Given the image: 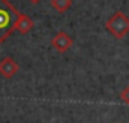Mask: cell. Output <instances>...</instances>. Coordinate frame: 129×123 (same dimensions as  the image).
<instances>
[{
	"instance_id": "obj_1",
	"label": "cell",
	"mask_w": 129,
	"mask_h": 123,
	"mask_svg": "<svg viewBox=\"0 0 129 123\" xmlns=\"http://www.w3.org/2000/svg\"><path fill=\"white\" fill-rule=\"evenodd\" d=\"M20 11L8 0H0V41L3 42L15 32V23Z\"/></svg>"
},
{
	"instance_id": "obj_2",
	"label": "cell",
	"mask_w": 129,
	"mask_h": 123,
	"mask_svg": "<svg viewBox=\"0 0 129 123\" xmlns=\"http://www.w3.org/2000/svg\"><path fill=\"white\" fill-rule=\"evenodd\" d=\"M105 29L116 39H123L129 33V17L122 11L114 12L105 23Z\"/></svg>"
},
{
	"instance_id": "obj_3",
	"label": "cell",
	"mask_w": 129,
	"mask_h": 123,
	"mask_svg": "<svg viewBox=\"0 0 129 123\" xmlns=\"http://www.w3.org/2000/svg\"><path fill=\"white\" fill-rule=\"evenodd\" d=\"M74 45V39L66 33V32H57L54 35V38L51 39V47L57 51V53H66L68 50H71V47Z\"/></svg>"
},
{
	"instance_id": "obj_4",
	"label": "cell",
	"mask_w": 129,
	"mask_h": 123,
	"mask_svg": "<svg viewBox=\"0 0 129 123\" xmlns=\"http://www.w3.org/2000/svg\"><path fill=\"white\" fill-rule=\"evenodd\" d=\"M18 69H20L18 63L11 57H5L0 61V75L5 78H12L18 72Z\"/></svg>"
},
{
	"instance_id": "obj_5",
	"label": "cell",
	"mask_w": 129,
	"mask_h": 123,
	"mask_svg": "<svg viewBox=\"0 0 129 123\" xmlns=\"http://www.w3.org/2000/svg\"><path fill=\"white\" fill-rule=\"evenodd\" d=\"M32 29H33V20L29 15L20 12L18 18H17V23H15V30L20 32L21 35H27Z\"/></svg>"
},
{
	"instance_id": "obj_6",
	"label": "cell",
	"mask_w": 129,
	"mask_h": 123,
	"mask_svg": "<svg viewBox=\"0 0 129 123\" xmlns=\"http://www.w3.org/2000/svg\"><path fill=\"white\" fill-rule=\"evenodd\" d=\"M51 6L54 11L63 14L72 6V0H51Z\"/></svg>"
},
{
	"instance_id": "obj_7",
	"label": "cell",
	"mask_w": 129,
	"mask_h": 123,
	"mask_svg": "<svg viewBox=\"0 0 129 123\" xmlns=\"http://www.w3.org/2000/svg\"><path fill=\"white\" fill-rule=\"evenodd\" d=\"M120 99H122V101H123V102L129 107V84L123 89V90H122V93H120Z\"/></svg>"
},
{
	"instance_id": "obj_8",
	"label": "cell",
	"mask_w": 129,
	"mask_h": 123,
	"mask_svg": "<svg viewBox=\"0 0 129 123\" xmlns=\"http://www.w3.org/2000/svg\"><path fill=\"white\" fill-rule=\"evenodd\" d=\"M29 2H30V3H33V5H36V3H39L41 0H29Z\"/></svg>"
},
{
	"instance_id": "obj_9",
	"label": "cell",
	"mask_w": 129,
	"mask_h": 123,
	"mask_svg": "<svg viewBox=\"0 0 129 123\" xmlns=\"http://www.w3.org/2000/svg\"><path fill=\"white\" fill-rule=\"evenodd\" d=\"M0 42H2V41H0Z\"/></svg>"
},
{
	"instance_id": "obj_10",
	"label": "cell",
	"mask_w": 129,
	"mask_h": 123,
	"mask_svg": "<svg viewBox=\"0 0 129 123\" xmlns=\"http://www.w3.org/2000/svg\"><path fill=\"white\" fill-rule=\"evenodd\" d=\"M120 123H122V122H120Z\"/></svg>"
}]
</instances>
